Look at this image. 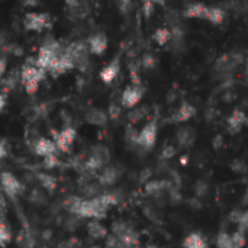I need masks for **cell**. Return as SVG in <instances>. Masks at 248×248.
Masks as SVG:
<instances>
[{
	"mask_svg": "<svg viewBox=\"0 0 248 248\" xmlns=\"http://www.w3.org/2000/svg\"><path fill=\"white\" fill-rule=\"evenodd\" d=\"M45 74H46V71L44 68L38 67L36 61L25 64L20 71V83L23 84L26 93L33 94L38 90L39 83L45 78Z\"/></svg>",
	"mask_w": 248,
	"mask_h": 248,
	"instance_id": "cell-1",
	"label": "cell"
},
{
	"mask_svg": "<svg viewBox=\"0 0 248 248\" xmlns=\"http://www.w3.org/2000/svg\"><path fill=\"white\" fill-rule=\"evenodd\" d=\"M112 235H115L125 248H134L140 244V235L138 232L134 230V227H131L128 222L125 221H116L112 224Z\"/></svg>",
	"mask_w": 248,
	"mask_h": 248,
	"instance_id": "cell-2",
	"label": "cell"
},
{
	"mask_svg": "<svg viewBox=\"0 0 248 248\" xmlns=\"http://www.w3.org/2000/svg\"><path fill=\"white\" fill-rule=\"evenodd\" d=\"M67 54L70 55V58L73 60V64H74V68H80V70H84L89 64V46L86 42L83 41H77V42H73L70 44L67 48H65Z\"/></svg>",
	"mask_w": 248,
	"mask_h": 248,
	"instance_id": "cell-3",
	"label": "cell"
},
{
	"mask_svg": "<svg viewBox=\"0 0 248 248\" xmlns=\"http://www.w3.org/2000/svg\"><path fill=\"white\" fill-rule=\"evenodd\" d=\"M109 160H110L109 150L105 145H94L92 148L90 157L86 161V167L89 170L96 171V170H100V169L106 167V164L109 163Z\"/></svg>",
	"mask_w": 248,
	"mask_h": 248,
	"instance_id": "cell-4",
	"label": "cell"
},
{
	"mask_svg": "<svg viewBox=\"0 0 248 248\" xmlns=\"http://www.w3.org/2000/svg\"><path fill=\"white\" fill-rule=\"evenodd\" d=\"M49 25H51V17L48 13L29 12V13H26L25 19H23V26L28 31H33V32H41L45 28H48Z\"/></svg>",
	"mask_w": 248,
	"mask_h": 248,
	"instance_id": "cell-5",
	"label": "cell"
},
{
	"mask_svg": "<svg viewBox=\"0 0 248 248\" xmlns=\"http://www.w3.org/2000/svg\"><path fill=\"white\" fill-rule=\"evenodd\" d=\"M244 246L246 234L241 231H235L234 234L221 231L217 237V248H244Z\"/></svg>",
	"mask_w": 248,
	"mask_h": 248,
	"instance_id": "cell-6",
	"label": "cell"
},
{
	"mask_svg": "<svg viewBox=\"0 0 248 248\" xmlns=\"http://www.w3.org/2000/svg\"><path fill=\"white\" fill-rule=\"evenodd\" d=\"M155 141H157V124L153 121V122H148L137 135V140L135 142L145 148V150H150L155 145Z\"/></svg>",
	"mask_w": 248,
	"mask_h": 248,
	"instance_id": "cell-7",
	"label": "cell"
},
{
	"mask_svg": "<svg viewBox=\"0 0 248 248\" xmlns=\"http://www.w3.org/2000/svg\"><path fill=\"white\" fill-rule=\"evenodd\" d=\"M144 86L142 84H129L124 89L122 92V97H121V102L125 108H135L140 100L142 99L144 96Z\"/></svg>",
	"mask_w": 248,
	"mask_h": 248,
	"instance_id": "cell-8",
	"label": "cell"
},
{
	"mask_svg": "<svg viewBox=\"0 0 248 248\" xmlns=\"http://www.w3.org/2000/svg\"><path fill=\"white\" fill-rule=\"evenodd\" d=\"M0 185L3 187V190L6 192V195L10 196V198H16L25 189L23 185L12 173H7V171L0 173Z\"/></svg>",
	"mask_w": 248,
	"mask_h": 248,
	"instance_id": "cell-9",
	"label": "cell"
},
{
	"mask_svg": "<svg viewBox=\"0 0 248 248\" xmlns=\"http://www.w3.org/2000/svg\"><path fill=\"white\" fill-rule=\"evenodd\" d=\"M77 137V131L71 126H67L64 128L62 131H60L55 137V145H57V150L62 151V153H68L74 140Z\"/></svg>",
	"mask_w": 248,
	"mask_h": 248,
	"instance_id": "cell-10",
	"label": "cell"
},
{
	"mask_svg": "<svg viewBox=\"0 0 248 248\" xmlns=\"http://www.w3.org/2000/svg\"><path fill=\"white\" fill-rule=\"evenodd\" d=\"M121 170L115 166H106L102 169V173L99 176L100 186H113L121 179Z\"/></svg>",
	"mask_w": 248,
	"mask_h": 248,
	"instance_id": "cell-11",
	"label": "cell"
},
{
	"mask_svg": "<svg viewBox=\"0 0 248 248\" xmlns=\"http://www.w3.org/2000/svg\"><path fill=\"white\" fill-rule=\"evenodd\" d=\"M121 71V61H119V57H115L102 71H100V78L103 83L106 84H110L119 74Z\"/></svg>",
	"mask_w": 248,
	"mask_h": 248,
	"instance_id": "cell-12",
	"label": "cell"
},
{
	"mask_svg": "<svg viewBox=\"0 0 248 248\" xmlns=\"http://www.w3.org/2000/svg\"><path fill=\"white\" fill-rule=\"evenodd\" d=\"M87 46H89V51L94 55H100L106 51L108 48V38L105 33L99 32V33H94L89 42H87Z\"/></svg>",
	"mask_w": 248,
	"mask_h": 248,
	"instance_id": "cell-13",
	"label": "cell"
},
{
	"mask_svg": "<svg viewBox=\"0 0 248 248\" xmlns=\"http://www.w3.org/2000/svg\"><path fill=\"white\" fill-rule=\"evenodd\" d=\"M35 154L41 155V157H49V155H55L57 154V145L55 142H52L48 138H39L36 140L35 145H33Z\"/></svg>",
	"mask_w": 248,
	"mask_h": 248,
	"instance_id": "cell-14",
	"label": "cell"
},
{
	"mask_svg": "<svg viewBox=\"0 0 248 248\" xmlns=\"http://www.w3.org/2000/svg\"><path fill=\"white\" fill-rule=\"evenodd\" d=\"M227 122H228V129H230V132H231V134H237V132H240V131L243 129L244 125H247L248 118L244 112H241V110H234V112L231 113V116L228 118Z\"/></svg>",
	"mask_w": 248,
	"mask_h": 248,
	"instance_id": "cell-15",
	"label": "cell"
},
{
	"mask_svg": "<svg viewBox=\"0 0 248 248\" xmlns=\"http://www.w3.org/2000/svg\"><path fill=\"white\" fill-rule=\"evenodd\" d=\"M227 17V13L222 7L219 6H208L205 12V20L214 23V25H222Z\"/></svg>",
	"mask_w": 248,
	"mask_h": 248,
	"instance_id": "cell-16",
	"label": "cell"
},
{
	"mask_svg": "<svg viewBox=\"0 0 248 248\" xmlns=\"http://www.w3.org/2000/svg\"><path fill=\"white\" fill-rule=\"evenodd\" d=\"M87 232L94 240H105V238H108V230H106V227L100 221H97V219H92L87 224Z\"/></svg>",
	"mask_w": 248,
	"mask_h": 248,
	"instance_id": "cell-17",
	"label": "cell"
},
{
	"mask_svg": "<svg viewBox=\"0 0 248 248\" xmlns=\"http://www.w3.org/2000/svg\"><path fill=\"white\" fill-rule=\"evenodd\" d=\"M195 115H196L195 106H192V105L187 103V102H183V103L180 105V108L177 109V112L174 113L173 121H174V122H186V121L192 119Z\"/></svg>",
	"mask_w": 248,
	"mask_h": 248,
	"instance_id": "cell-18",
	"label": "cell"
},
{
	"mask_svg": "<svg viewBox=\"0 0 248 248\" xmlns=\"http://www.w3.org/2000/svg\"><path fill=\"white\" fill-rule=\"evenodd\" d=\"M183 248H209V244L199 232H192L183 240Z\"/></svg>",
	"mask_w": 248,
	"mask_h": 248,
	"instance_id": "cell-19",
	"label": "cell"
},
{
	"mask_svg": "<svg viewBox=\"0 0 248 248\" xmlns=\"http://www.w3.org/2000/svg\"><path fill=\"white\" fill-rule=\"evenodd\" d=\"M206 7H208V4H203V3H192V4H187L186 6V9L183 10V15L186 17L203 19L205 17Z\"/></svg>",
	"mask_w": 248,
	"mask_h": 248,
	"instance_id": "cell-20",
	"label": "cell"
},
{
	"mask_svg": "<svg viewBox=\"0 0 248 248\" xmlns=\"http://www.w3.org/2000/svg\"><path fill=\"white\" fill-rule=\"evenodd\" d=\"M86 121L92 125H97V126H102L106 124V115L105 112L99 110V109H90L87 113H86Z\"/></svg>",
	"mask_w": 248,
	"mask_h": 248,
	"instance_id": "cell-21",
	"label": "cell"
},
{
	"mask_svg": "<svg viewBox=\"0 0 248 248\" xmlns=\"http://www.w3.org/2000/svg\"><path fill=\"white\" fill-rule=\"evenodd\" d=\"M171 38H173V32H171L170 29H167V28H160V29H157V31L154 32V35H153V39H154L160 46L166 45Z\"/></svg>",
	"mask_w": 248,
	"mask_h": 248,
	"instance_id": "cell-22",
	"label": "cell"
},
{
	"mask_svg": "<svg viewBox=\"0 0 248 248\" xmlns=\"http://www.w3.org/2000/svg\"><path fill=\"white\" fill-rule=\"evenodd\" d=\"M10 241H12V230L7 225V222L0 219V247H4Z\"/></svg>",
	"mask_w": 248,
	"mask_h": 248,
	"instance_id": "cell-23",
	"label": "cell"
},
{
	"mask_svg": "<svg viewBox=\"0 0 248 248\" xmlns=\"http://www.w3.org/2000/svg\"><path fill=\"white\" fill-rule=\"evenodd\" d=\"M1 81H3V84H4L6 90H12V89H15V87L17 86V83L20 81V74H19L17 71H13V73L7 74Z\"/></svg>",
	"mask_w": 248,
	"mask_h": 248,
	"instance_id": "cell-24",
	"label": "cell"
},
{
	"mask_svg": "<svg viewBox=\"0 0 248 248\" xmlns=\"http://www.w3.org/2000/svg\"><path fill=\"white\" fill-rule=\"evenodd\" d=\"M38 179H39L41 185H42L46 190H49V192H54V190H55V186H57L55 177L48 176V174H38Z\"/></svg>",
	"mask_w": 248,
	"mask_h": 248,
	"instance_id": "cell-25",
	"label": "cell"
},
{
	"mask_svg": "<svg viewBox=\"0 0 248 248\" xmlns=\"http://www.w3.org/2000/svg\"><path fill=\"white\" fill-rule=\"evenodd\" d=\"M193 138H195V134L189 128H185L179 132V142L182 145H190L193 142Z\"/></svg>",
	"mask_w": 248,
	"mask_h": 248,
	"instance_id": "cell-26",
	"label": "cell"
},
{
	"mask_svg": "<svg viewBox=\"0 0 248 248\" xmlns=\"http://www.w3.org/2000/svg\"><path fill=\"white\" fill-rule=\"evenodd\" d=\"M17 244L19 247L22 248H32L33 247V240L31 238V235L28 232H20L19 234V238H17Z\"/></svg>",
	"mask_w": 248,
	"mask_h": 248,
	"instance_id": "cell-27",
	"label": "cell"
},
{
	"mask_svg": "<svg viewBox=\"0 0 248 248\" xmlns=\"http://www.w3.org/2000/svg\"><path fill=\"white\" fill-rule=\"evenodd\" d=\"M235 222L238 224V231H241V232L246 234V231H248V211L240 214Z\"/></svg>",
	"mask_w": 248,
	"mask_h": 248,
	"instance_id": "cell-28",
	"label": "cell"
},
{
	"mask_svg": "<svg viewBox=\"0 0 248 248\" xmlns=\"http://www.w3.org/2000/svg\"><path fill=\"white\" fill-rule=\"evenodd\" d=\"M105 248H125V246H124L115 235H108Z\"/></svg>",
	"mask_w": 248,
	"mask_h": 248,
	"instance_id": "cell-29",
	"label": "cell"
},
{
	"mask_svg": "<svg viewBox=\"0 0 248 248\" xmlns=\"http://www.w3.org/2000/svg\"><path fill=\"white\" fill-rule=\"evenodd\" d=\"M44 166L46 169H54L58 166V158H57V154L55 155H49V157H45L44 158Z\"/></svg>",
	"mask_w": 248,
	"mask_h": 248,
	"instance_id": "cell-30",
	"label": "cell"
},
{
	"mask_svg": "<svg viewBox=\"0 0 248 248\" xmlns=\"http://www.w3.org/2000/svg\"><path fill=\"white\" fill-rule=\"evenodd\" d=\"M31 199L36 203H44L45 202V195H42L39 190H32V196Z\"/></svg>",
	"mask_w": 248,
	"mask_h": 248,
	"instance_id": "cell-31",
	"label": "cell"
},
{
	"mask_svg": "<svg viewBox=\"0 0 248 248\" xmlns=\"http://www.w3.org/2000/svg\"><path fill=\"white\" fill-rule=\"evenodd\" d=\"M6 105H7V93L6 90H1L0 92V113L6 109Z\"/></svg>",
	"mask_w": 248,
	"mask_h": 248,
	"instance_id": "cell-32",
	"label": "cell"
},
{
	"mask_svg": "<svg viewBox=\"0 0 248 248\" xmlns=\"http://www.w3.org/2000/svg\"><path fill=\"white\" fill-rule=\"evenodd\" d=\"M7 155V142L4 140H0V160H3Z\"/></svg>",
	"mask_w": 248,
	"mask_h": 248,
	"instance_id": "cell-33",
	"label": "cell"
},
{
	"mask_svg": "<svg viewBox=\"0 0 248 248\" xmlns=\"http://www.w3.org/2000/svg\"><path fill=\"white\" fill-rule=\"evenodd\" d=\"M6 67H7L6 58L0 57V81L3 80V77H4V74H6Z\"/></svg>",
	"mask_w": 248,
	"mask_h": 248,
	"instance_id": "cell-34",
	"label": "cell"
},
{
	"mask_svg": "<svg viewBox=\"0 0 248 248\" xmlns=\"http://www.w3.org/2000/svg\"><path fill=\"white\" fill-rule=\"evenodd\" d=\"M6 208H7L6 198H4V195L0 192V214H4V212H6Z\"/></svg>",
	"mask_w": 248,
	"mask_h": 248,
	"instance_id": "cell-35",
	"label": "cell"
},
{
	"mask_svg": "<svg viewBox=\"0 0 248 248\" xmlns=\"http://www.w3.org/2000/svg\"><path fill=\"white\" fill-rule=\"evenodd\" d=\"M153 64H154V58L153 57H150V55L144 57V65L145 67H153Z\"/></svg>",
	"mask_w": 248,
	"mask_h": 248,
	"instance_id": "cell-36",
	"label": "cell"
},
{
	"mask_svg": "<svg viewBox=\"0 0 248 248\" xmlns=\"http://www.w3.org/2000/svg\"><path fill=\"white\" fill-rule=\"evenodd\" d=\"M92 248H102V247H97V246H94V247H92Z\"/></svg>",
	"mask_w": 248,
	"mask_h": 248,
	"instance_id": "cell-37",
	"label": "cell"
},
{
	"mask_svg": "<svg viewBox=\"0 0 248 248\" xmlns=\"http://www.w3.org/2000/svg\"><path fill=\"white\" fill-rule=\"evenodd\" d=\"M247 74H248V61H247Z\"/></svg>",
	"mask_w": 248,
	"mask_h": 248,
	"instance_id": "cell-38",
	"label": "cell"
}]
</instances>
